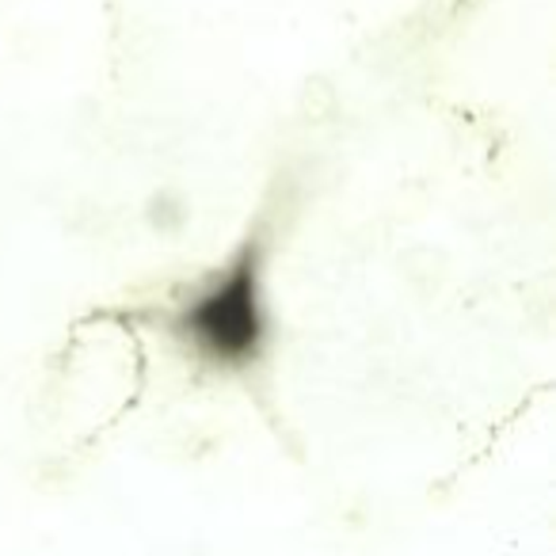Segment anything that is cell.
<instances>
[{"mask_svg": "<svg viewBox=\"0 0 556 556\" xmlns=\"http://www.w3.org/2000/svg\"><path fill=\"white\" fill-rule=\"evenodd\" d=\"M176 336L199 358L214 366H244L267 340V302H263V244L244 240L206 287L191 294L176 313Z\"/></svg>", "mask_w": 556, "mask_h": 556, "instance_id": "1", "label": "cell"}]
</instances>
